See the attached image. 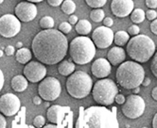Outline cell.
Here are the masks:
<instances>
[{"label": "cell", "mask_w": 157, "mask_h": 128, "mask_svg": "<svg viewBox=\"0 0 157 128\" xmlns=\"http://www.w3.org/2000/svg\"><path fill=\"white\" fill-rule=\"evenodd\" d=\"M105 13H104V10L100 8H98V9H93L90 13V18L93 22H96V23H99L103 21V19L105 18L104 17Z\"/></svg>", "instance_id": "484cf974"}, {"label": "cell", "mask_w": 157, "mask_h": 128, "mask_svg": "<svg viewBox=\"0 0 157 128\" xmlns=\"http://www.w3.org/2000/svg\"><path fill=\"white\" fill-rule=\"evenodd\" d=\"M115 34L110 27L102 26L97 27L92 34V41L99 49L108 48L114 42Z\"/></svg>", "instance_id": "7c38bea8"}, {"label": "cell", "mask_w": 157, "mask_h": 128, "mask_svg": "<svg viewBox=\"0 0 157 128\" xmlns=\"http://www.w3.org/2000/svg\"><path fill=\"white\" fill-rule=\"evenodd\" d=\"M31 57H32V54L29 48L22 47L16 51L15 59L21 64H27L28 62H29L31 60Z\"/></svg>", "instance_id": "44dd1931"}, {"label": "cell", "mask_w": 157, "mask_h": 128, "mask_svg": "<svg viewBox=\"0 0 157 128\" xmlns=\"http://www.w3.org/2000/svg\"><path fill=\"white\" fill-rule=\"evenodd\" d=\"M146 6L150 9H156L157 8V0H146Z\"/></svg>", "instance_id": "e575fe53"}, {"label": "cell", "mask_w": 157, "mask_h": 128, "mask_svg": "<svg viewBox=\"0 0 157 128\" xmlns=\"http://www.w3.org/2000/svg\"><path fill=\"white\" fill-rule=\"evenodd\" d=\"M24 75L31 83L40 82L47 75V68L41 61H29L24 68Z\"/></svg>", "instance_id": "5bb4252c"}, {"label": "cell", "mask_w": 157, "mask_h": 128, "mask_svg": "<svg viewBox=\"0 0 157 128\" xmlns=\"http://www.w3.org/2000/svg\"><path fill=\"white\" fill-rule=\"evenodd\" d=\"M59 30L63 34H68L72 30V25L69 22H63L59 26Z\"/></svg>", "instance_id": "f1b7e54d"}, {"label": "cell", "mask_w": 157, "mask_h": 128, "mask_svg": "<svg viewBox=\"0 0 157 128\" xmlns=\"http://www.w3.org/2000/svg\"><path fill=\"white\" fill-rule=\"evenodd\" d=\"M72 111L68 107H62L59 104H54L48 108L47 112L48 120L57 124V126H69L70 124L67 122L72 121Z\"/></svg>", "instance_id": "30bf717a"}, {"label": "cell", "mask_w": 157, "mask_h": 128, "mask_svg": "<svg viewBox=\"0 0 157 128\" xmlns=\"http://www.w3.org/2000/svg\"><path fill=\"white\" fill-rule=\"evenodd\" d=\"M132 91H133V93H134V94H138V93H139V91H140V88H139V87L134 88Z\"/></svg>", "instance_id": "7dc6e473"}, {"label": "cell", "mask_w": 157, "mask_h": 128, "mask_svg": "<svg viewBox=\"0 0 157 128\" xmlns=\"http://www.w3.org/2000/svg\"><path fill=\"white\" fill-rule=\"evenodd\" d=\"M126 52L134 61L145 63L149 61L155 53V43L147 35L138 34L130 39Z\"/></svg>", "instance_id": "277c9868"}, {"label": "cell", "mask_w": 157, "mask_h": 128, "mask_svg": "<svg viewBox=\"0 0 157 128\" xmlns=\"http://www.w3.org/2000/svg\"><path fill=\"white\" fill-rule=\"evenodd\" d=\"M14 13L20 21L28 23L35 19V17L37 16L38 10L34 3L25 1V2H20L19 4L16 5L14 9Z\"/></svg>", "instance_id": "9a60e30c"}, {"label": "cell", "mask_w": 157, "mask_h": 128, "mask_svg": "<svg viewBox=\"0 0 157 128\" xmlns=\"http://www.w3.org/2000/svg\"><path fill=\"white\" fill-rule=\"evenodd\" d=\"M21 108L19 98L13 93H5L0 97V112L7 117L15 115Z\"/></svg>", "instance_id": "4fadbf2b"}, {"label": "cell", "mask_w": 157, "mask_h": 128, "mask_svg": "<svg viewBox=\"0 0 157 128\" xmlns=\"http://www.w3.org/2000/svg\"><path fill=\"white\" fill-rule=\"evenodd\" d=\"M62 91L60 81L52 76L44 77L38 86V93L44 101L51 102L59 98Z\"/></svg>", "instance_id": "ba28073f"}, {"label": "cell", "mask_w": 157, "mask_h": 128, "mask_svg": "<svg viewBox=\"0 0 157 128\" xmlns=\"http://www.w3.org/2000/svg\"><path fill=\"white\" fill-rule=\"evenodd\" d=\"M150 68H151V71L152 75L157 78V52H155L152 57Z\"/></svg>", "instance_id": "f546056e"}, {"label": "cell", "mask_w": 157, "mask_h": 128, "mask_svg": "<svg viewBox=\"0 0 157 128\" xmlns=\"http://www.w3.org/2000/svg\"><path fill=\"white\" fill-rule=\"evenodd\" d=\"M21 23L16 15L4 14L0 17V35L4 38H13L20 32Z\"/></svg>", "instance_id": "8fae6325"}, {"label": "cell", "mask_w": 157, "mask_h": 128, "mask_svg": "<svg viewBox=\"0 0 157 128\" xmlns=\"http://www.w3.org/2000/svg\"><path fill=\"white\" fill-rule=\"evenodd\" d=\"M78 17L76 15H70L69 20H68V22L70 23L71 25H76L78 23Z\"/></svg>", "instance_id": "7bdbcfd3"}, {"label": "cell", "mask_w": 157, "mask_h": 128, "mask_svg": "<svg viewBox=\"0 0 157 128\" xmlns=\"http://www.w3.org/2000/svg\"><path fill=\"white\" fill-rule=\"evenodd\" d=\"M151 84V79L149 77H144L143 82H142V86L144 87H148Z\"/></svg>", "instance_id": "ee69618b"}, {"label": "cell", "mask_w": 157, "mask_h": 128, "mask_svg": "<svg viewBox=\"0 0 157 128\" xmlns=\"http://www.w3.org/2000/svg\"><path fill=\"white\" fill-rule=\"evenodd\" d=\"M117 113L105 107L80 108V114L75 124L77 128H117Z\"/></svg>", "instance_id": "7a4b0ae2"}, {"label": "cell", "mask_w": 157, "mask_h": 128, "mask_svg": "<svg viewBox=\"0 0 157 128\" xmlns=\"http://www.w3.org/2000/svg\"><path fill=\"white\" fill-rule=\"evenodd\" d=\"M3 56V51L2 50H0V57H1Z\"/></svg>", "instance_id": "f907efd6"}, {"label": "cell", "mask_w": 157, "mask_h": 128, "mask_svg": "<svg viewBox=\"0 0 157 128\" xmlns=\"http://www.w3.org/2000/svg\"><path fill=\"white\" fill-rule=\"evenodd\" d=\"M44 123H46V119L41 115L36 116L34 120H33V125L35 127H43V126H44Z\"/></svg>", "instance_id": "4dcf8cb0"}, {"label": "cell", "mask_w": 157, "mask_h": 128, "mask_svg": "<svg viewBox=\"0 0 157 128\" xmlns=\"http://www.w3.org/2000/svg\"><path fill=\"white\" fill-rule=\"evenodd\" d=\"M118 94V88L112 79L101 78L93 86L92 95L95 102L101 106H110Z\"/></svg>", "instance_id": "52a82bcc"}, {"label": "cell", "mask_w": 157, "mask_h": 128, "mask_svg": "<svg viewBox=\"0 0 157 128\" xmlns=\"http://www.w3.org/2000/svg\"><path fill=\"white\" fill-rule=\"evenodd\" d=\"M150 28H151V31L157 35V18L154 19L151 23V26H150Z\"/></svg>", "instance_id": "8d00e7d4"}, {"label": "cell", "mask_w": 157, "mask_h": 128, "mask_svg": "<svg viewBox=\"0 0 157 128\" xmlns=\"http://www.w3.org/2000/svg\"><path fill=\"white\" fill-rule=\"evenodd\" d=\"M68 51L70 57L76 64L84 65L92 61L95 57L96 45L92 39L81 35L71 41Z\"/></svg>", "instance_id": "5b68a950"}, {"label": "cell", "mask_w": 157, "mask_h": 128, "mask_svg": "<svg viewBox=\"0 0 157 128\" xmlns=\"http://www.w3.org/2000/svg\"><path fill=\"white\" fill-rule=\"evenodd\" d=\"M69 44L65 35L53 28L40 31L33 38L32 53L37 60L47 65L61 62L67 54Z\"/></svg>", "instance_id": "6da1fadb"}, {"label": "cell", "mask_w": 157, "mask_h": 128, "mask_svg": "<svg viewBox=\"0 0 157 128\" xmlns=\"http://www.w3.org/2000/svg\"><path fill=\"white\" fill-rule=\"evenodd\" d=\"M63 0H48V5H50L51 7H59L63 4Z\"/></svg>", "instance_id": "d590c367"}, {"label": "cell", "mask_w": 157, "mask_h": 128, "mask_svg": "<svg viewBox=\"0 0 157 128\" xmlns=\"http://www.w3.org/2000/svg\"><path fill=\"white\" fill-rule=\"evenodd\" d=\"M125 101H126L125 96L123 95V94H120V93H118V94L116 96V98H115V102H116L117 104H121V106L125 103Z\"/></svg>", "instance_id": "836d02e7"}, {"label": "cell", "mask_w": 157, "mask_h": 128, "mask_svg": "<svg viewBox=\"0 0 157 128\" xmlns=\"http://www.w3.org/2000/svg\"><path fill=\"white\" fill-rule=\"evenodd\" d=\"M75 62L72 61V59L68 60H62L58 66V72L63 76H69L75 71Z\"/></svg>", "instance_id": "ffe728a7"}, {"label": "cell", "mask_w": 157, "mask_h": 128, "mask_svg": "<svg viewBox=\"0 0 157 128\" xmlns=\"http://www.w3.org/2000/svg\"><path fill=\"white\" fill-rule=\"evenodd\" d=\"M134 8L132 0H112L111 11L114 15L119 18L127 17L132 13Z\"/></svg>", "instance_id": "2e32d148"}, {"label": "cell", "mask_w": 157, "mask_h": 128, "mask_svg": "<svg viewBox=\"0 0 157 128\" xmlns=\"http://www.w3.org/2000/svg\"><path fill=\"white\" fill-rule=\"evenodd\" d=\"M3 1H4V0H0V4H2V3H3Z\"/></svg>", "instance_id": "816d5d0a"}, {"label": "cell", "mask_w": 157, "mask_h": 128, "mask_svg": "<svg viewBox=\"0 0 157 128\" xmlns=\"http://www.w3.org/2000/svg\"><path fill=\"white\" fill-rule=\"evenodd\" d=\"M146 104L144 99L137 94H131L126 98L125 103L122 104L121 111L125 117L129 119H137L144 114Z\"/></svg>", "instance_id": "9c48e42d"}, {"label": "cell", "mask_w": 157, "mask_h": 128, "mask_svg": "<svg viewBox=\"0 0 157 128\" xmlns=\"http://www.w3.org/2000/svg\"><path fill=\"white\" fill-rule=\"evenodd\" d=\"M29 86V80L25 75H15L12 79V88L16 92H23Z\"/></svg>", "instance_id": "d6986e66"}, {"label": "cell", "mask_w": 157, "mask_h": 128, "mask_svg": "<svg viewBox=\"0 0 157 128\" xmlns=\"http://www.w3.org/2000/svg\"><path fill=\"white\" fill-rule=\"evenodd\" d=\"M33 104H35V106H39V104H42V97L39 95V96H35V97H33V100H32Z\"/></svg>", "instance_id": "b9f144b4"}, {"label": "cell", "mask_w": 157, "mask_h": 128, "mask_svg": "<svg viewBox=\"0 0 157 128\" xmlns=\"http://www.w3.org/2000/svg\"><path fill=\"white\" fill-rule=\"evenodd\" d=\"M139 32H140V28H139V27L136 24L131 26L128 28V33L131 35V36H136V35L139 34Z\"/></svg>", "instance_id": "1f68e13d"}, {"label": "cell", "mask_w": 157, "mask_h": 128, "mask_svg": "<svg viewBox=\"0 0 157 128\" xmlns=\"http://www.w3.org/2000/svg\"><path fill=\"white\" fill-rule=\"evenodd\" d=\"M130 34L124 30H118L115 33L114 42L117 46H124L127 45L128 42L130 41Z\"/></svg>", "instance_id": "603a6c76"}, {"label": "cell", "mask_w": 157, "mask_h": 128, "mask_svg": "<svg viewBox=\"0 0 157 128\" xmlns=\"http://www.w3.org/2000/svg\"><path fill=\"white\" fill-rule=\"evenodd\" d=\"M93 86L92 78L83 71H77L71 74L65 83L68 94L75 99H83L87 97L92 91Z\"/></svg>", "instance_id": "8992f818"}, {"label": "cell", "mask_w": 157, "mask_h": 128, "mask_svg": "<svg viewBox=\"0 0 157 128\" xmlns=\"http://www.w3.org/2000/svg\"><path fill=\"white\" fill-rule=\"evenodd\" d=\"M4 83H5V77H4V74L0 69V91L3 89L4 87Z\"/></svg>", "instance_id": "ab89813d"}, {"label": "cell", "mask_w": 157, "mask_h": 128, "mask_svg": "<svg viewBox=\"0 0 157 128\" xmlns=\"http://www.w3.org/2000/svg\"><path fill=\"white\" fill-rule=\"evenodd\" d=\"M126 59V51L122 46H114L107 53V60L113 66L121 64Z\"/></svg>", "instance_id": "ac0fdd59"}, {"label": "cell", "mask_w": 157, "mask_h": 128, "mask_svg": "<svg viewBox=\"0 0 157 128\" xmlns=\"http://www.w3.org/2000/svg\"><path fill=\"white\" fill-rule=\"evenodd\" d=\"M152 127L153 128H157V113L154 115V117L152 119Z\"/></svg>", "instance_id": "bcb514c9"}, {"label": "cell", "mask_w": 157, "mask_h": 128, "mask_svg": "<svg viewBox=\"0 0 157 128\" xmlns=\"http://www.w3.org/2000/svg\"><path fill=\"white\" fill-rule=\"evenodd\" d=\"M146 18L149 21H153L154 19L157 18V13L154 9H150L147 13H146Z\"/></svg>", "instance_id": "d6a6232c"}, {"label": "cell", "mask_w": 157, "mask_h": 128, "mask_svg": "<svg viewBox=\"0 0 157 128\" xmlns=\"http://www.w3.org/2000/svg\"><path fill=\"white\" fill-rule=\"evenodd\" d=\"M54 19L51 16H44L40 20V27L43 29H49L54 27Z\"/></svg>", "instance_id": "4316f807"}, {"label": "cell", "mask_w": 157, "mask_h": 128, "mask_svg": "<svg viewBox=\"0 0 157 128\" xmlns=\"http://www.w3.org/2000/svg\"><path fill=\"white\" fill-rule=\"evenodd\" d=\"M7 126L6 119L3 116V114H0V128H5Z\"/></svg>", "instance_id": "60d3db41"}, {"label": "cell", "mask_w": 157, "mask_h": 128, "mask_svg": "<svg viewBox=\"0 0 157 128\" xmlns=\"http://www.w3.org/2000/svg\"><path fill=\"white\" fill-rule=\"evenodd\" d=\"M85 2L90 8L98 9L103 7L107 3V0H85Z\"/></svg>", "instance_id": "83f0119b"}, {"label": "cell", "mask_w": 157, "mask_h": 128, "mask_svg": "<svg viewBox=\"0 0 157 128\" xmlns=\"http://www.w3.org/2000/svg\"><path fill=\"white\" fill-rule=\"evenodd\" d=\"M62 10L65 14H73L76 10V4L73 0H63L62 4Z\"/></svg>", "instance_id": "d4e9b609"}, {"label": "cell", "mask_w": 157, "mask_h": 128, "mask_svg": "<svg viewBox=\"0 0 157 128\" xmlns=\"http://www.w3.org/2000/svg\"><path fill=\"white\" fill-rule=\"evenodd\" d=\"M145 70L137 61H123L116 72L117 83L126 90H133L142 85Z\"/></svg>", "instance_id": "3957f363"}, {"label": "cell", "mask_w": 157, "mask_h": 128, "mask_svg": "<svg viewBox=\"0 0 157 128\" xmlns=\"http://www.w3.org/2000/svg\"><path fill=\"white\" fill-rule=\"evenodd\" d=\"M76 31L78 34L82 35V36H86L87 34H89L92 30V25L89 23L88 20L82 19L78 21V23L76 24V27H75Z\"/></svg>", "instance_id": "7402d4cb"}, {"label": "cell", "mask_w": 157, "mask_h": 128, "mask_svg": "<svg viewBox=\"0 0 157 128\" xmlns=\"http://www.w3.org/2000/svg\"><path fill=\"white\" fill-rule=\"evenodd\" d=\"M112 64L110 61L103 57H99L97 60H95L91 66V72L94 76L97 78H105L107 77L112 71Z\"/></svg>", "instance_id": "e0dca14e"}, {"label": "cell", "mask_w": 157, "mask_h": 128, "mask_svg": "<svg viewBox=\"0 0 157 128\" xmlns=\"http://www.w3.org/2000/svg\"><path fill=\"white\" fill-rule=\"evenodd\" d=\"M22 46H23V43H22L21 42H18L17 43H16V47L19 49V48H22Z\"/></svg>", "instance_id": "c3c4849f"}, {"label": "cell", "mask_w": 157, "mask_h": 128, "mask_svg": "<svg viewBox=\"0 0 157 128\" xmlns=\"http://www.w3.org/2000/svg\"><path fill=\"white\" fill-rule=\"evenodd\" d=\"M29 2H32V3H39V2H42L44 0H28Z\"/></svg>", "instance_id": "681fc988"}, {"label": "cell", "mask_w": 157, "mask_h": 128, "mask_svg": "<svg viewBox=\"0 0 157 128\" xmlns=\"http://www.w3.org/2000/svg\"><path fill=\"white\" fill-rule=\"evenodd\" d=\"M113 24H114V21H113V19H112L111 17H105L103 19V25L105 27H110L113 26Z\"/></svg>", "instance_id": "f35d334b"}, {"label": "cell", "mask_w": 157, "mask_h": 128, "mask_svg": "<svg viewBox=\"0 0 157 128\" xmlns=\"http://www.w3.org/2000/svg\"><path fill=\"white\" fill-rule=\"evenodd\" d=\"M14 52H15V48L12 45H8L7 47L5 48V53H6V55L8 57L9 56H13L14 54Z\"/></svg>", "instance_id": "74e56055"}, {"label": "cell", "mask_w": 157, "mask_h": 128, "mask_svg": "<svg viewBox=\"0 0 157 128\" xmlns=\"http://www.w3.org/2000/svg\"><path fill=\"white\" fill-rule=\"evenodd\" d=\"M131 20L134 24H141L146 19V13L142 9H133L130 14Z\"/></svg>", "instance_id": "cb8c5ba5"}, {"label": "cell", "mask_w": 157, "mask_h": 128, "mask_svg": "<svg viewBox=\"0 0 157 128\" xmlns=\"http://www.w3.org/2000/svg\"><path fill=\"white\" fill-rule=\"evenodd\" d=\"M151 97H152L153 100L157 101V87L152 89V90H151Z\"/></svg>", "instance_id": "f6af8a7d"}]
</instances>
